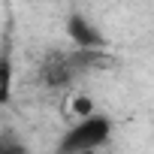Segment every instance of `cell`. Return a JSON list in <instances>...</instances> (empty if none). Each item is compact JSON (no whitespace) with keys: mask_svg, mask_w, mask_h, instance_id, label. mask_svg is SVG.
Returning a JSON list of instances; mask_svg holds the SVG:
<instances>
[{"mask_svg":"<svg viewBox=\"0 0 154 154\" xmlns=\"http://www.w3.org/2000/svg\"><path fill=\"white\" fill-rule=\"evenodd\" d=\"M85 72V63H82V51H48L39 63V82L51 91H63L69 85L79 82V75Z\"/></svg>","mask_w":154,"mask_h":154,"instance_id":"7a4b0ae2","label":"cell"},{"mask_svg":"<svg viewBox=\"0 0 154 154\" xmlns=\"http://www.w3.org/2000/svg\"><path fill=\"white\" fill-rule=\"evenodd\" d=\"M69 109H72V115L75 118H88V115H94L97 109H94V100L88 97V94H75L72 97V103H69Z\"/></svg>","mask_w":154,"mask_h":154,"instance_id":"8992f818","label":"cell"},{"mask_svg":"<svg viewBox=\"0 0 154 154\" xmlns=\"http://www.w3.org/2000/svg\"><path fill=\"white\" fill-rule=\"evenodd\" d=\"M112 133H115V121L103 112H94L88 118H79L60 136L54 154H97L112 142Z\"/></svg>","mask_w":154,"mask_h":154,"instance_id":"6da1fadb","label":"cell"},{"mask_svg":"<svg viewBox=\"0 0 154 154\" xmlns=\"http://www.w3.org/2000/svg\"><path fill=\"white\" fill-rule=\"evenodd\" d=\"M12 82H15L12 54H9V48H3V51H0V106L12 103Z\"/></svg>","mask_w":154,"mask_h":154,"instance_id":"277c9868","label":"cell"},{"mask_svg":"<svg viewBox=\"0 0 154 154\" xmlns=\"http://www.w3.org/2000/svg\"><path fill=\"white\" fill-rule=\"evenodd\" d=\"M66 39H72V45L79 48V51H106V36L103 30L82 12H69L66 15Z\"/></svg>","mask_w":154,"mask_h":154,"instance_id":"3957f363","label":"cell"},{"mask_svg":"<svg viewBox=\"0 0 154 154\" xmlns=\"http://www.w3.org/2000/svg\"><path fill=\"white\" fill-rule=\"evenodd\" d=\"M0 154H30V148L15 133H0Z\"/></svg>","mask_w":154,"mask_h":154,"instance_id":"5b68a950","label":"cell"}]
</instances>
